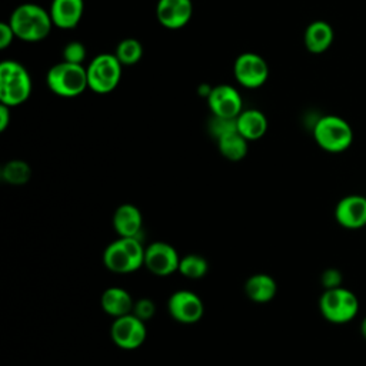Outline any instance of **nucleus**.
Wrapping results in <instances>:
<instances>
[{
    "label": "nucleus",
    "mask_w": 366,
    "mask_h": 366,
    "mask_svg": "<svg viewBox=\"0 0 366 366\" xmlns=\"http://www.w3.org/2000/svg\"><path fill=\"white\" fill-rule=\"evenodd\" d=\"M209 264L203 256L186 254L180 259L179 273L187 279H202L207 273Z\"/></svg>",
    "instance_id": "5701e85b"
},
{
    "label": "nucleus",
    "mask_w": 366,
    "mask_h": 366,
    "mask_svg": "<svg viewBox=\"0 0 366 366\" xmlns=\"http://www.w3.org/2000/svg\"><path fill=\"white\" fill-rule=\"evenodd\" d=\"M360 303L355 292L339 286L326 289L319 297L320 315L330 323L345 325L359 315Z\"/></svg>",
    "instance_id": "7ed1b4c3"
},
{
    "label": "nucleus",
    "mask_w": 366,
    "mask_h": 366,
    "mask_svg": "<svg viewBox=\"0 0 366 366\" xmlns=\"http://www.w3.org/2000/svg\"><path fill=\"white\" fill-rule=\"evenodd\" d=\"M236 129V119H224V117H217L214 116L213 120L210 122V132L212 134L219 139L226 133L234 132Z\"/></svg>",
    "instance_id": "a878e982"
},
{
    "label": "nucleus",
    "mask_w": 366,
    "mask_h": 366,
    "mask_svg": "<svg viewBox=\"0 0 366 366\" xmlns=\"http://www.w3.org/2000/svg\"><path fill=\"white\" fill-rule=\"evenodd\" d=\"M86 59V49L80 41H70L63 49V60L69 63L81 64Z\"/></svg>",
    "instance_id": "393cba45"
},
{
    "label": "nucleus",
    "mask_w": 366,
    "mask_h": 366,
    "mask_svg": "<svg viewBox=\"0 0 366 366\" xmlns=\"http://www.w3.org/2000/svg\"><path fill=\"white\" fill-rule=\"evenodd\" d=\"M313 137L325 152L342 153L352 146L353 130L345 119L336 114H326L315 123Z\"/></svg>",
    "instance_id": "39448f33"
},
{
    "label": "nucleus",
    "mask_w": 366,
    "mask_h": 366,
    "mask_svg": "<svg viewBox=\"0 0 366 366\" xmlns=\"http://www.w3.org/2000/svg\"><path fill=\"white\" fill-rule=\"evenodd\" d=\"M167 310L170 316L180 323H196L204 313L202 299L190 290L174 292L167 302Z\"/></svg>",
    "instance_id": "f8f14e48"
},
{
    "label": "nucleus",
    "mask_w": 366,
    "mask_h": 366,
    "mask_svg": "<svg viewBox=\"0 0 366 366\" xmlns=\"http://www.w3.org/2000/svg\"><path fill=\"white\" fill-rule=\"evenodd\" d=\"M236 129L247 142L259 140L267 130V119L260 110H242L236 117Z\"/></svg>",
    "instance_id": "6ab92c4d"
},
{
    "label": "nucleus",
    "mask_w": 366,
    "mask_h": 366,
    "mask_svg": "<svg viewBox=\"0 0 366 366\" xmlns=\"http://www.w3.org/2000/svg\"><path fill=\"white\" fill-rule=\"evenodd\" d=\"M244 292L250 300L256 303H267L276 296L277 285L272 276L257 273L246 280Z\"/></svg>",
    "instance_id": "aec40b11"
},
{
    "label": "nucleus",
    "mask_w": 366,
    "mask_h": 366,
    "mask_svg": "<svg viewBox=\"0 0 366 366\" xmlns=\"http://www.w3.org/2000/svg\"><path fill=\"white\" fill-rule=\"evenodd\" d=\"M146 325L133 313L116 317L110 327V337L116 346L126 350L137 349L146 340Z\"/></svg>",
    "instance_id": "6e6552de"
},
{
    "label": "nucleus",
    "mask_w": 366,
    "mask_h": 366,
    "mask_svg": "<svg viewBox=\"0 0 366 366\" xmlns=\"http://www.w3.org/2000/svg\"><path fill=\"white\" fill-rule=\"evenodd\" d=\"M193 14L192 0H159L156 17L166 29H182L189 23Z\"/></svg>",
    "instance_id": "4468645a"
},
{
    "label": "nucleus",
    "mask_w": 366,
    "mask_h": 366,
    "mask_svg": "<svg viewBox=\"0 0 366 366\" xmlns=\"http://www.w3.org/2000/svg\"><path fill=\"white\" fill-rule=\"evenodd\" d=\"M342 280H343V274L336 267H329V269L323 270V273L320 276V283L323 286V290L342 286Z\"/></svg>",
    "instance_id": "cd10ccee"
},
{
    "label": "nucleus",
    "mask_w": 366,
    "mask_h": 366,
    "mask_svg": "<svg viewBox=\"0 0 366 366\" xmlns=\"http://www.w3.org/2000/svg\"><path fill=\"white\" fill-rule=\"evenodd\" d=\"M335 220L347 230H359L366 226V196L347 194L335 206Z\"/></svg>",
    "instance_id": "9d476101"
},
{
    "label": "nucleus",
    "mask_w": 366,
    "mask_h": 366,
    "mask_svg": "<svg viewBox=\"0 0 366 366\" xmlns=\"http://www.w3.org/2000/svg\"><path fill=\"white\" fill-rule=\"evenodd\" d=\"M154 312H156V306H154L153 300H150V299H147V297H142V299H139V300L134 302V306H133V312H132V313H133L134 316H137L139 319H142L143 322H146V320H149V319L153 317Z\"/></svg>",
    "instance_id": "bb28decb"
},
{
    "label": "nucleus",
    "mask_w": 366,
    "mask_h": 366,
    "mask_svg": "<svg viewBox=\"0 0 366 366\" xmlns=\"http://www.w3.org/2000/svg\"><path fill=\"white\" fill-rule=\"evenodd\" d=\"M10 122V107L6 104H0V132H4Z\"/></svg>",
    "instance_id": "c756f323"
},
{
    "label": "nucleus",
    "mask_w": 366,
    "mask_h": 366,
    "mask_svg": "<svg viewBox=\"0 0 366 366\" xmlns=\"http://www.w3.org/2000/svg\"><path fill=\"white\" fill-rule=\"evenodd\" d=\"M114 54L123 66H132L142 59L143 47L136 39H124L117 44Z\"/></svg>",
    "instance_id": "b1692460"
},
{
    "label": "nucleus",
    "mask_w": 366,
    "mask_h": 366,
    "mask_svg": "<svg viewBox=\"0 0 366 366\" xmlns=\"http://www.w3.org/2000/svg\"><path fill=\"white\" fill-rule=\"evenodd\" d=\"M144 252L139 237H119L104 249L103 263L113 273H133L144 266Z\"/></svg>",
    "instance_id": "f03ea898"
},
{
    "label": "nucleus",
    "mask_w": 366,
    "mask_h": 366,
    "mask_svg": "<svg viewBox=\"0 0 366 366\" xmlns=\"http://www.w3.org/2000/svg\"><path fill=\"white\" fill-rule=\"evenodd\" d=\"M122 66L116 54L102 53L93 57L86 67L89 89L97 94L113 92L120 81Z\"/></svg>",
    "instance_id": "0eeeda50"
},
{
    "label": "nucleus",
    "mask_w": 366,
    "mask_h": 366,
    "mask_svg": "<svg viewBox=\"0 0 366 366\" xmlns=\"http://www.w3.org/2000/svg\"><path fill=\"white\" fill-rule=\"evenodd\" d=\"M102 309L112 317H120L133 312L134 300L130 293L123 287H107L100 299Z\"/></svg>",
    "instance_id": "f3484780"
},
{
    "label": "nucleus",
    "mask_w": 366,
    "mask_h": 366,
    "mask_svg": "<svg viewBox=\"0 0 366 366\" xmlns=\"http://www.w3.org/2000/svg\"><path fill=\"white\" fill-rule=\"evenodd\" d=\"M207 103L213 116L236 119L242 112V96L229 84H219L207 94Z\"/></svg>",
    "instance_id": "ddd939ff"
},
{
    "label": "nucleus",
    "mask_w": 366,
    "mask_h": 366,
    "mask_svg": "<svg viewBox=\"0 0 366 366\" xmlns=\"http://www.w3.org/2000/svg\"><path fill=\"white\" fill-rule=\"evenodd\" d=\"M360 335H362V337L366 340V316L362 319V322H360Z\"/></svg>",
    "instance_id": "7c9ffc66"
},
{
    "label": "nucleus",
    "mask_w": 366,
    "mask_h": 366,
    "mask_svg": "<svg viewBox=\"0 0 366 366\" xmlns=\"http://www.w3.org/2000/svg\"><path fill=\"white\" fill-rule=\"evenodd\" d=\"M305 46L310 53L320 54L326 51L333 41V29L325 20L312 21L305 30Z\"/></svg>",
    "instance_id": "a211bd4d"
},
{
    "label": "nucleus",
    "mask_w": 366,
    "mask_h": 366,
    "mask_svg": "<svg viewBox=\"0 0 366 366\" xmlns=\"http://www.w3.org/2000/svg\"><path fill=\"white\" fill-rule=\"evenodd\" d=\"M9 23L14 36L24 41H40L46 39L53 26L50 13L33 3H24L16 7Z\"/></svg>",
    "instance_id": "f257e3e1"
},
{
    "label": "nucleus",
    "mask_w": 366,
    "mask_h": 366,
    "mask_svg": "<svg viewBox=\"0 0 366 366\" xmlns=\"http://www.w3.org/2000/svg\"><path fill=\"white\" fill-rule=\"evenodd\" d=\"M142 224V213L134 204L124 203L113 214V227L119 237H139Z\"/></svg>",
    "instance_id": "dca6fc26"
},
{
    "label": "nucleus",
    "mask_w": 366,
    "mask_h": 366,
    "mask_svg": "<svg viewBox=\"0 0 366 366\" xmlns=\"http://www.w3.org/2000/svg\"><path fill=\"white\" fill-rule=\"evenodd\" d=\"M234 79L246 89L260 87L269 76L266 60L256 53H242L234 60Z\"/></svg>",
    "instance_id": "1a4fd4ad"
},
{
    "label": "nucleus",
    "mask_w": 366,
    "mask_h": 366,
    "mask_svg": "<svg viewBox=\"0 0 366 366\" xmlns=\"http://www.w3.org/2000/svg\"><path fill=\"white\" fill-rule=\"evenodd\" d=\"M217 147L222 156L232 162H239L247 154V140L237 130L219 137Z\"/></svg>",
    "instance_id": "412c9836"
},
{
    "label": "nucleus",
    "mask_w": 366,
    "mask_h": 366,
    "mask_svg": "<svg viewBox=\"0 0 366 366\" xmlns=\"http://www.w3.org/2000/svg\"><path fill=\"white\" fill-rule=\"evenodd\" d=\"M180 257L176 249L166 242H153L146 247L144 266L157 276H169L179 270Z\"/></svg>",
    "instance_id": "9b49d317"
},
{
    "label": "nucleus",
    "mask_w": 366,
    "mask_h": 366,
    "mask_svg": "<svg viewBox=\"0 0 366 366\" xmlns=\"http://www.w3.org/2000/svg\"><path fill=\"white\" fill-rule=\"evenodd\" d=\"M31 92V80L26 67L6 60L0 64V103L16 107L24 103Z\"/></svg>",
    "instance_id": "20e7f679"
},
{
    "label": "nucleus",
    "mask_w": 366,
    "mask_h": 366,
    "mask_svg": "<svg viewBox=\"0 0 366 366\" xmlns=\"http://www.w3.org/2000/svg\"><path fill=\"white\" fill-rule=\"evenodd\" d=\"M14 31L10 26V23H0V49H6L9 47V44L13 41L14 39Z\"/></svg>",
    "instance_id": "c85d7f7f"
},
{
    "label": "nucleus",
    "mask_w": 366,
    "mask_h": 366,
    "mask_svg": "<svg viewBox=\"0 0 366 366\" xmlns=\"http://www.w3.org/2000/svg\"><path fill=\"white\" fill-rule=\"evenodd\" d=\"M1 179L13 186H20L29 182L31 176L30 166L23 160H10L1 167Z\"/></svg>",
    "instance_id": "4be33fe9"
},
{
    "label": "nucleus",
    "mask_w": 366,
    "mask_h": 366,
    "mask_svg": "<svg viewBox=\"0 0 366 366\" xmlns=\"http://www.w3.org/2000/svg\"><path fill=\"white\" fill-rule=\"evenodd\" d=\"M46 83L50 92L60 97H76L89 89L86 69L64 60L49 69Z\"/></svg>",
    "instance_id": "423d86ee"
},
{
    "label": "nucleus",
    "mask_w": 366,
    "mask_h": 366,
    "mask_svg": "<svg viewBox=\"0 0 366 366\" xmlns=\"http://www.w3.org/2000/svg\"><path fill=\"white\" fill-rule=\"evenodd\" d=\"M83 10V0H53L49 13L54 26L67 30L79 24Z\"/></svg>",
    "instance_id": "2eb2a0df"
}]
</instances>
